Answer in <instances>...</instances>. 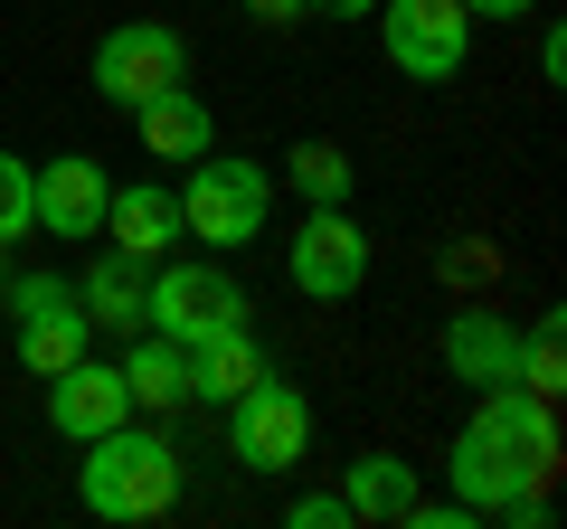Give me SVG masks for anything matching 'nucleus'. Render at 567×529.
Masks as SVG:
<instances>
[{
    "instance_id": "nucleus-22",
    "label": "nucleus",
    "mask_w": 567,
    "mask_h": 529,
    "mask_svg": "<svg viewBox=\"0 0 567 529\" xmlns=\"http://www.w3.org/2000/svg\"><path fill=\"white\" fill-rule=\"evenodd\" d=\"M284 520H293V529H360V520H350V501H341V491H303V501L284 510Z\"/></svg>"
},
{
    "instance_id": "nucleus-26",
    "label": "nucleus",
    "mask_w": 567,
    "mask_h": 529,
    "mask_svg": "<svg viewBox=\"0 0 567 529\" xmlns=\"http://www.w3.org/2000/svg\"><path fill=\"white\" fill-rule=\"evenodd\" d=\"M322 20H360V10H379V0H312Z\"/></svg>"
},
{
    "instance_id": "nucleus-11",
    "label": "nucleus",
    "mask_w": 567,
    "mask_h": 529,
    "mask_svg": "<svg viewBox=\"0 0 567 529\" xmlns=\"http://www.w3.org/2000/svg\"><path fill=\"white\" fill-rule=\"evenodd\" d=\"M95 237H114V256H133V264H162L171 246H181V189H162V180L104 189V227Z\"/></svg>"
},
{
    "instance_id": "nucleus-16",
    "label": "nucleus",
    "mask_w": 567,
    "mask_h": 529,
    "mask_svg": "<svg viewBox=\"0 0 567 529\" xmlns=\"http://www.w3.org/2000/svg\"><path fill=\"white\" fill-rule=\"evenodd\" d=\"M123 387H133L142 416H162L189 397V350L171 341V331H133V350H123Z\"/></svg>"
},
{
    "instance_id": "nucleus-3",
    "label": "nucleus",
    "mask_w": 567,
    "mask_h": 529,
    "mask_svg": "<svg viewBox=\"0 0 567 529\" xmlns=\"http://www.w3.org/2000/svg\"><path fill=\"white\" fill-rule=\"evenodd\" d=\"M218 322H246V284L227 274V264L208 256H162L152 274H142V331H171V341H208Z\"/></svg>"
},
{
    "instance_id": "nucleus-10",
    "label": "nucleus",
    "mask_w": 567,
    "mask_h": 529,
    "mask_svg": "<svg viewBox=\"0 0 567 529\" xmlns=\"http://www.w3.org/2000/svg\"><path fill=\"white\" fill-rule=\"evenodd\" d=\"M104 162H85V152H58L48 170H29V208H39L48 237H95L104 227Z\"/></svg>"
},
{
    "instance_id": "nucleus-20",
    "label": "nucleus",
    "mask_w": 567,
    "mask_h": 529,
    "mask_svg": "<svg viewBox=\"0 0 567 529\" xmlns=\"http://www.w3.org/2000/svg\"><path fill=\"white\" fill-rule=\"evenodd\" d=\"M511 387H529V397H548V407H558V312H539V322H529L520 331V378H511Z\"/></svg>"
},
{
    "instance_id": "nucleus-8",
    "label": "nucleus",
    "mask_w": 567,
    "mask_h": 529,
    "mask_svg": "<svg viewBox=\"0 0 567 529\" xmlns=\"http://www.w3.org/2000/svg\"><path fill=\"white\" fill-rule=\"evenodd\" d=\"M284 264H293V293H312V303H350V293L369 284V237L350 208H312L303 227H293V246H284Z\"/></svg>"
},
{
    "instance_id": "nucleus-18",
    "label": "nucleus",
    "mask_w": 567,
    "mask_h": 529,
    "mask_svg": "<svg viewBox=\"0 0 567 529\" xmlns=\"http://www.w3.org/2000/svg\"><path fill=\"white\" fill-rule=\"evenodd\" d=\"M142 274H152V264H133V256H95V264H85V284H76L85 322L133 341V331H142Z\"/></svg>"
},
{
    "instance_id": "nucleus-24",
    "label": "nucleus",
    "mask_w": 567,
    "mask_h": 529,
    "mask_svg": "<svg viewBox=\"0 0 567 529\" xmlns=\"http://www.w3.org/2000/svg\"><path fill=\"white\" fill-rule=\"evenodd\" d=\"M473 20H539V0H464Z\"/></svg>"
},
{
    "instance_id": "nucleus-13",
    "label": "nucleus",
    "mask_w": 567,
    "mask_h": 529,
    "mask_svg": "<svg viewBox=\"0 0 567 529\" xmlns=\"http://www.w3.org/2000/svg\"><path fill=\"white\" fill-rule=\"evenodd\" d=\"M265 341H256V322H218L208 341H189V397H208V407H227V397H246V387L265 378Z\"/></svg>"
},
{
    "instance_id": "nucleus-5",
    "label": "nucleus",
    "mask_w": 567,
    "mask_h": 529,
    "mask_svg": "<svg viewBox=\"0 0 567 529\" xmlns=\"http://www.w3.org/2000/svg\"><path fill=\"white\" fill-rule=\"evenodd\" d=\"M162 85H189V39L171 20H123V29H104L95 39V95L104 104H152Z\"/></svg>"
},
{
    "instance_id": "nucleus-14",
    "label": "nucleus",
    "mask_w": 567,
    "mask_h": 529,
    "mask_svg": "<svg viewBox=\"0 0 567 529\" xmlns=\"http://www.w3.org/2000/svg\"><path fill=\"white\" fill-rule=\"evenodd\" d=\"M445 473H454V501H464L473 520H492V510H502L511 491H529V483H520V454H511L492 426H464V435H454Z\"/></svg>"
},
{
    "instance_id": "nucleus-9",
    "label": "nucleus",
    "mask_w": 567,
    "mask_h": 529,
    "mask_svg": "<svg viewBox=\"0 0 567 529\" xmlns=\"http://www.w3.org/2000/svg\"><path fill=\"white\" fill-rule=\"evenodd\" d=\"M133 416V387H123V369L104 360H66L58 378H48V426L66 435V445H95L104 426H123Z\"/></svg>"
},
{
    "instance_id": "nucleus-7",
    "label": "nucleus",
    "mask_w": 567,
    "mask_h": 529,
    "mask_svg": "<svg viewBox=\"0 0 567 529\" xmlns=\"http://www.w3.org/2000/svg\"><path fill=\"white\" fill-rule=\"evenodd\" d=\"M10 293V322H20V369L29 378H58L66 360H85V341H95V322H85L76 284H58V274H20Z\"/></svg>"
},
{
    "instance_id": "nucleus-17",
    "label": "nucleus",
    "mask_w": 567,
    "mask_h": 529,
    "mask_svg": "<svg viewBox=\"0 0 567 529\" xmlns=\"http://www.w3.org/2000/svg\"><path fill=\"white\" fill-rule=\"evenodd\" d=\"M341 501H350V520H388L398 529L406 510H416V464H406V454H360V464H350V483H341Z\"/></svg>"
},
{
    "instance_id": "nucleus-25",
    "label": "nucleus",
    "mask_w": 567,
    "mask_h": 529,
    "mask_svg": "<svg viewBox=\"0 0 567 529\" xmlns=\"http://www.w3.org/2000/svg\"><path fill=\"white\" fill-rule=\"evenodd\" d=\"M246 10H256V20H265V29H284V20H303L312 0H246Z\"/></svg>"
},
{
    "instance_id": "nucleus-12",
    "label": "nucleus",
    "mask_w": 567,
    "mask_h": 529,
    "mask_svg": "<svg viewBox=\"0 0 567 529\" xmlns=\"http://www.w3.org/2000/svg\"><path fill=\"white\" fill-rule=\"evenodd\" d=\"M445 378L454 387H511L520 378V322L511 312H454L445 322Z\"/></svg>"
},
{
    "instance_id": "nucleus-6",
    "label": "nucleus",
    "mask_w": 567,
    "mask_h": 529,
    "mask_svg": "<svg viewBox=\"0 0 567 529\" xmlns=\"http://www.w3.org/2000/svg\"><path fill=\"white\" fill-rule=\"evenodd\" d=\"M379 39H388V66L406 85H445L464 66V48H473V10L464 0H388Z\"/></svg>"
},
{
    "instance_id": "nucleus-21",
    "label": "nucleus",
    "mask_w": 567,
    "mask_h": 529,
    "mask_svg": "<svg viewBox=\"0 0 567 529\" xmlns=\"http://www.w3.org/2000/svg\"><path fill=\"white\" fill-rule=\"evenodd\" d=\"M29 227H39V208H29V162L0 152V246H20Z\"/></svg>"
},
{
    "instance_id": "nucleus-27",
    "label": "nucleus",
    "mask_w": 567,
    "mask_h": 529,
    "mask_svg": "<svg viewBox=\"0 0 567 529\" xmlns=\"http://www.w3.org/2000/svg\"><path fill=\"white\" fill-rule=\"evenodd\" d=\"M0 284H10V274H0Z\"/></svg>"
},
{
    "instance_id": "nucleus-2",
    "label": "nucleus",
    "mask_w": 567,
    "mask_h": 529,
    "mask_svg": "<svg viewBox=\"0 0 567 529\" xmlns=\"http://www.w3.org/2000/svg\"><path fill=\"white\" fill-rule=\"evenodd\" d=\"M265 218H275V170H265V162H218V152L189 162L181 237H199L208 256H237V246L265 237Z\"/></svg>"
},
{
    "instance_id": "nucleus-4",
    "label": "nucleus",
    "mask_w": 567,
    "mask_h": 529,
    "mask_svg": "<svg viewBox=\"0 0 567 529\" xmlns=\"http://www.w3.org/2000/svg\"><path fill=\"white\" fill-rule=\"evenodd\" d=\"M227 454L246 473H293L312 454V397L284 369H265L246 397H227Z\"/></svg>"
},
{
    "instance_id": "nucleus-15",
    "label": "nucleus",
    "mask_w": 567,
    "mask_h": 529,
    "mask_svg": "<svg viewBox=\"0 0 567 529\" xmlns=\"http://www.w3.org/2000/svg\"><path fill=\"white\" fill-rule=\"evenodd\" d=\"M133 133L152 162H199L208 152V104L189 95V85H162L152 104H133Z\"/></svg>"
},
{
    "instance_id": "nucleus-19",
    "label": "nucleus",
    "mask_w": 567,
    "mask_h": 529,
    "mask_svg": "<svg viewBox=\"0 0 567 529\" xmlns=\"http://www.w3.org/2000/svg\"><path fill=\"white\" fill-rule=\"evenodd\" d=\"M284 180L303 189L312 208H341V199H350V180H360V162H350L341 143H293V152H284Z\"/></svg>"
},
{
    "instance_id": "nucleus-23",
    "label": "nucleus",
    "mask_w": 567,
    "mask_h": 529,
    "mask_svg": "<svg viewBox=\"0 0 567 529\" xmlns=\"http://www.w3.org/2000/svg\"><path fill=\"white\" fill-rule=\"evenodd\" d=\"M558 76H567V39H558V20H548L539 29V85H558Z\"/></svg>"
},
{
    "instance_id": "nucleus-1",
    "label": "nucleus",
    "mask_w": 567,
    "mask_h": 529,
    "mask_svg": "<svg viewBox=\"0 0 567 529\" xmlns=\"http://www.w3.org/2000/svg\"><path fill=\"white\" fill-rule=\"evenodd\" d=\"M181 445H171L162 426H104L95 445H85L76 464V501L95 510L104 529H142V520H171V501H181Z\"/></svg>"
}]
</instances>
